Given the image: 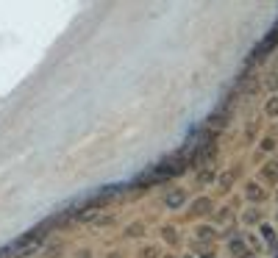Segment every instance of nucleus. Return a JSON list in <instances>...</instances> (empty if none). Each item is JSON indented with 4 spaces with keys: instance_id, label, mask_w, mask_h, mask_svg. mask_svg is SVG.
Returning a JSON list of instances; mask_svg holds the SVG:
<instances>
[{
    "instance_id": "nucleus-21",
    "label": "nucleus",
    "mask_w": 278,
    "mask_h": 258,
    "mask_svg": "<svg viewBox=\"0 0 278 258\" xmlns=\"http://www.w3.org/2000/svg\"><path fill=\"white\" fill-rule=\"evenodd\" d=\"M273 258H278V253H276V256H273Z\"/></svg>"
},
{
    "instance_id": "nucleus-10",
    "label": "nucleus",
    "mask_w": 278,
    "mask_h": 258,
    "mask_svg": "<svg viewBox=\"0 0 278 258\" xmlns=\"http://www.w3.org/2000/svg\"><path fill=\"white\" fill-rule=\"evenodd\" d=\"M264 111L270 114V117H278V95H273L267 100V106H264Z\"/></svg>"
},
{
    "instance_id": "nucleus-23",
    "label": "nucleus",
    "mask_w": 278,
    "mask_h": 258,
    "mask_svg": "<svg viewBox=\"0 0 278 258\" xmlns=\"http://www.w3.org/2000/svg\"><path fill=\"white\" fill-rule=\"evenodd\" d=\"M276 72H278V67H276Z\"/></svg>"
},
{
    "instance_id": "nucleus-6",
    "label": "nucleus",
    "mask_w": 278,
    "mask_h": 258,
    "mask_svg": "<svg viewBox=\"0 0 278 258\" xmlns=\"http://www.w3.org/2000/svg\"><path fill=\"white\" fill-rule=\"evenodd\" d=\"M206 125H208V128H211V130H217V133H220V128H226V125H228V117H226V114H208V117H206Z\"/></svg>"
},
{
    "instance_id": "nucleus-1",
    "label": "nucleus",
    "mask_w": 278,
    "mask_h": 258,
    "mask_svg": "<svg viewBox=\"0 0 278 258\" xmlns=\"http://www.w3.org/2000/svg\"><path fill=\"white\" fill-rule=\"evenodd\" d=\"M276 44H278V22L273 28H270L267 34H264V39H261L259 44H256V50L251 53V61H264L270 56V53L276 50Z\"/></svg>"
},
{
    "instance_id": "nucleus-4",
    "label": "nucleus",
    "mask_w": 278,
    "mask_h": 258,
    "mask_svg": "<svg viewBox=\"0 0 278 258\" xmlns=\"http://www.w3.org/2000/svg\"><path fill=\"white\" fill-rule=\"evenodd\" d=\"M211 197H198L195 200V203H192L189 206V216H200V214H208V211H211Z\"/></svg>"
},
{
    "instance_id": "nucleus-13",
    "label": "nucleus",
    "mask_w": 278,
    "mask_h": 258,
    "mask_svg": "<svg viewBox=\"0 0 278 258\" xmlns=\"http://www.w3.org/2000/svg\"><path fill=\"white\" fill-rule=\"evenodd\" d=\"M198 236L200 239H208V236H214V228L211 225H198Z\"/></svg>"
},
{
    "instance_id": "nucleus-14",
    "label": "nucleus",
    "mask_w": 278,
    "mask_h": 258,
    "mask_svg": "<svg viewBox=\"0 0 278 258\" xmlns=\"http://www.w3.org/2000/svg\"><path fill=\"white\" fill-rule=\"evenodd\" d=\"M234 178H236V170H228V172H226V178H223V189H228Z\"/></svg>"
},
{
    "instance_id": "nucleus-19",
    "label": "nucleus",
    "mask_w": 278,
    "mask_h": 258,
    "mask_svg": "<svg viewBox=\"0 0 278 258\" xmlns=\"http://www.w3.org/2000/svg\"><path fill=\"white\" fill-rule=\"evenodd\" d=\"M109 258H120V256H117V253H109Z\"/></svg>"
},
{
    "instance_id": "nucleus-20",
    "label": "nucleus",
    "mask_w": 278,
    "mask_h": 258,
    "mask_svg": "<svg viewBox=\"0 0 278 258\" xmlns=\"http://www.w3.org/2000/svg\"><path fill=\"white\" fill-rule=\"evenodd\" d=\"M184 258H192V256H184Z\"/></svg>"
},
{
    "instance_id": "nucleus-3",
    "label": "nucleus",
    "mask_w": 278,
    "mask_h": 258,
    "mask_svg": "<svg viewBox=\"0 0 278 258\" xmlns=\"http://www.w3.org/2000/svg\"><path fill=\"white\" fill-rule=\"evenodd\" d=\"M245 197H248V203H264L267 194H264V189H261L259 183H248L245 186Z\"/></svg>"
},
{
    "instance_id": "nucleus-8",
    "label": "nucleus",
    "mask_w": 278,
    "mask_h": 258,
    "mask_svg": "<svg viewBox=\"0 0 278 258\" xmlns=\"http://www.w3.org/2000/svg\"><path fill=\"white\" fill-rule=\"evenodd\" d=\"M261 211L259 208H251V211H245V216H242V222H248V225H261Z\"/></svg>"
},
{
    "instance_id": "nucleus-9",
    "label": "nucleus",
    "mask_w": 278,
    "mask_h": 258,
    "mask_svg": "<svg viewBox=\"0 0 278 258\" xmlns=\"http://www.w3.org/2000/svg\"><path fill=\"white\" fill-rule=\"evenodd\" d=\"M214 181V170H208V167H203V170L198 172V183L200 186H206V183Z\"/></svg>"
},
{
    "instance_id": "nucleus-2",
    "label": "nucleus",
    "mask_w": 278,
    "mask_h": 258,
    "mask_svg": "<svg viewBox=\"0 0 278 258\" xmlns=\"http://www.w3.org/2000/svg\"><path fill=\"white\" fill-rule=\"evenodd\" d=\"M164 203L170 208H181L184 203H186V192H184V189H170L164 194Z\"/></svg>"
},
{
    "instance_id": "nucleus-18",
    "label": "nucleus",
    "mask_w": 278,
    "mask_h": 258,
    "mask_svg": "<svg viewBox=\"0 0 278 258\" xmlns=\"http://www.w3.org/2000/svg\"><path fill=\"white\" fill-rule=\"evenodd\" d=\"M156 256H159V253H156V247H148L145 253H142V258H156Z\"/></svg>"
},
{
    "instance_id": "nucleus-22",
    "label": "nucleus",
    "mask_w": 278,
    "mask_h": 258,
    "mask_svg": "<svg viewBox=\"0 0 278 258\" xmlns=\"http://www.w3.org/2000/svg\"><path fill=\"white\" fill-rule=\"evenodd\" d=\"M276 197H278V192H276Z\"/></svg>"
},
{
    "instance_id": "nucleus-15",
    "label": "nucleus",
    "mask_w": 278,
    "mask_h": 258,
    "mask_svg": "<svg viewBox=\"0 0 278 258\" xmlns=\"http://www.w3.org/2000/svg\"><path fill=\"white\" fill-rule=\"evenodd\" d=\"M228 216H231V208H220L217 211V222H228Z\"/></svg>"
},
{
    "instance_id": "nucleus-12",
    "label": "nucleus",
    "mask_w": 278,
    "mask_h": 258,
    "mask_svg": "<svg viewBox=\"0 0 278 258\" xmlns=\"http://www.w3.org/2000/svg\"><path fill=\"white\" fill-rule=\"evenodd\" d=\"M264 89H270V92H276L278 89V72H273V75L264 78Z\"/></svg>"
},
{
    "instance_id": "nucleus-7",
    "label": "nucleus",
    "mask_w": 278,
    "mask_h": 258,
    "mask_svg": "<svg viewBox=\"0 0 278 258\" xmlns=\"http://www.w3.org/2000/svg\"><path fill=\"white\" fill-rule=\"evenodd\" d=\"M261 175H264V181H278V161H267L261 167Z\"/></svg>"
},
{
    "instance_id": "nucleus-11",
    "label": "nucleus",
    "mask_w": 278,
    "mask_h": 258,
    "mask_svg": "<svg viewBox=\"0 0 278 258\" xmlns=\"http://www.w3.org/2000/svg\"><path fill=\"white\" fill-rule=\"evenodd\" d=\"M259 150H261V153H273V150H276V139L264 136V139H261V145H259Z\"/></svg>"
},
{
    "instance_id": "nucleus-16",
    "label": "nucleus",
    "mask_w": 278,
    "mask_h": 258,
    "mask_svg": "<svg viewBox=\"0 0 278 258\" xmlns=\"http://www.w3.org/2000/svg\"><path fill=\"white\" fill-rule=\"evenodd\" d=\"M162 236H164L167 241H175V231H173V228H164V231H162Z\"/></svg>"
},
{
    "instance_id": "nucleus-5",
    "label": "nucleus",
    "mask_w": 278,
    "mask_h": 258,
    "mask_svg": "<svg viewBox=\"0 0 278 258\" xmlns=\"http://www.w3.org/2000/svg\"><path fill=\"white\" fill-rule=\"evenodd\" d=\"M228 250H231L236 258H248V256H251V250L245 247V239H242V236H236V239L228 241Z\"/></svg>"
},
{
    "instance_id": "nucleus-17",
    "label": "nucleus",
    "mask_w": 278,
    "mask_h": 258,
    "mask_svg": "<svg viewBox=\"0 0 278 258\" xmlns=\"http://www.w3.org/2000/svg\"><path fill=\"white\" fill-rule=\"evenodd\" d=\"M145 231V228H142V225H131L128 228V236H139V233Z\"/></svg>"
}]
</instances>
